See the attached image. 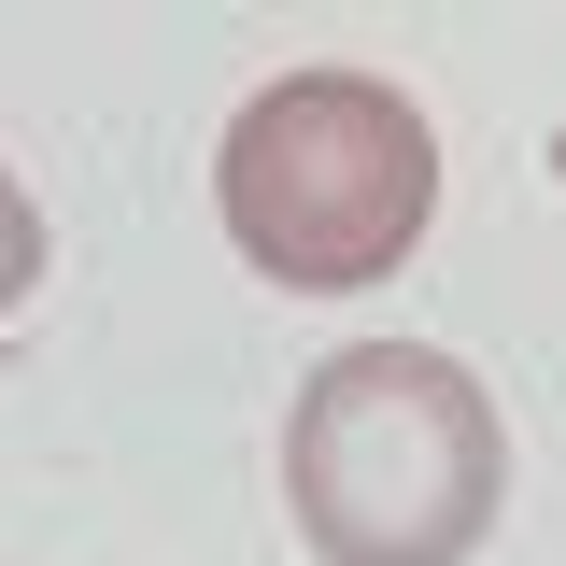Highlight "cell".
Listing matches in <instances>:
<instances>
[{"mask_svg":"<svg viewBox=\"0 0 566 566\" xmlns=\"http://www.w3.org/2000/svg\"><path fill=\"white\" fill-rule=\"evenodd\" d=\"M283 495L326 566H468L510 495V424L453 354L354 340L283 411Z\"/></svg>","mask_w":566,"mask_h":566,"instance_id":"cell-1","label":"cell"},{"mask_svg":"<svg viewBox=\"0 0 566 566\" xmlns=\"http://www.w3.org/2000/svg\"><path fill=\"white\" fill-rule=\"evenodd\" d=\"M227 241L283 283V297H340L382 283L439 212V128L382 71H283L241 99V128L212 156Z\"/></svg>","mask_w":566,"mask_h":566,"instance_id":"cell-2","label":"cell"},{"mask_svg":"<svg viewBox=\"0 0 566 566\" xmlns=\"http://www.w3.org/2000/svg\"><path fill=\"white\" fill-rule=\"evenodd\" d=\"M29 283H43V212H29V185L0 170V326L29 312Z\"/></svg>","mask_w":566,"mask_h":566,"instance_id":"cell-3","label":"cell"},{"mask_svg":"<svg viewBox=\"0 0 566 566\" xmlns=\"http://www.w3.org/2000/svg\"><path fill=\"white\" fill-rule=\"evenodd\" d=\"M553 185H566V128H553Z\"/></svg>","mask_w":566,"mask_h":566,"instance_id":"cell-4","label":"cell"}]
</instances>
